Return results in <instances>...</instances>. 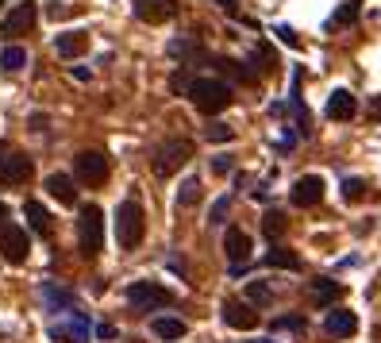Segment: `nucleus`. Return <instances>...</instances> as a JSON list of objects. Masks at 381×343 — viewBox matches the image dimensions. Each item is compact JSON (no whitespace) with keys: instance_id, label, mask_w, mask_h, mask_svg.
Listing matches in <instances>:
<instances>
[{"instance_id":"1","label":"nucleus","mask_w":381,"mask_h":343,"mask_svg":"<svg viewBox=\"0 0 381 343\" xmlns=\"http://www.w3.org/2000/svg\"><path fill=\"white\" fill-rule=\"evenodd\" d=\"M185 97L197 104V112L216 116V112H224L227 104H231V85H224L220 78H193L189 89H185Z\"/></svg>"},{"instance_id":"2","label":"nucleus","mask_w":381,"mask_h":343,"mask_svg":"<svg viewBox=\"0 0 381 343\" xmlns=\"http://www.w3.org/2000/svg\"><path fill=\"white\" fill-rule=\"evenodd\" d=\"M78 243H81L85 259H97V255L104 251V213H100V205H81Z\"/></svg>"},{"instance_id":"3","label":"nucleus","mask_w":381,"mask_h":343,"mask_svg":"<svg viewBox=\"0 0 381 343\" xmlns=\"http://www.w3.org/2000/svg\"><path fill=\"white\" fill-rule=\"evenodd\" d=\"M142 235H147V216H142L139 201H123L116 208V240L123 251H135L142 243Z\"/></svg>"},{"instance_id":"4","label":"nucleus","mask_w":381,"mask_h":343,"mask_svg":"<svg viewBox=\"0 0 381 343\" xmlns=\"http://www.w3.org/2000/svg\"><path fill=\"white\" fill-rule=\"evenodd\" d=\"M189 158H193V143H189V139H166L155 150V162H150V166H155L158 178H174Z\"/></svg>"},{"instance_id":"5","label":"nucleus","mask_w":381,"mask_h":343,"mask_svg":"<svg viewBox=\"0 0 381 343\" xmlns=\"http://www.w3.org/2000/svg\"><path fill=\"white\" fill-rule=\"evenodd\" d=\"M127 304L135 312H158V309H166V304H174V293L158 282H135L127 290Z\"/></svg>"},{"instance_id":"6","label":"nucleus","mask_w":381,"mask_h":343,"mask_svg":"<svg viewBox=\"0 0 381 343\" xmlns=\"http://www.w3.org/2000/svg\"><path fill=\"white\" fill-rule=\"evenodd\" d=\"M31 178V158L24 150H12L8 143H0V182L4 185H24Z\"/></svg>"},{"instance_id":"7","label":"nucleus","mask_w":381,"mask_h":343,"mask_svg":"<svg viewBox=\"0 0 381 343\" xmlns=\"http://www.w3.org/2000/svg\"><path fill=\"white\" fill-rule=\"evenodd\" d=\"M35 20H39V4H35V0H20V4H12V12L4 16L0 31H4L8 39H20V35H27L35 27Z\"/></svg>"},{"instance_id":"8","label":"nucleus","mask_w":381,"mask_h":343,"mask_svg":"<svg viewBox=\"0 0 381 343\" xmlns=\"http://www.w3.org/2000/svg\"><path fill=\"white\" fill-rule=\"evenodd\" d=\"M27 251H31V243H27V232L20 224H4L0 227V255H4L12 266L27 262Z\"/></svg>"},{"instance_id":"9","label":"nucleus","mask_w":381,"mask_h":343,"mask_svg":"<svg viewBox=\"0 0 381 343\" xmlns=\"http://www.w3.org/2000/svg\"><path fill=\"white\" fill-rule=\"evenodd\" d=\"M73 174H78L85 185H104V178H108V158H104L100 150H81V155L73 158Z\"/></svg>"},{"instance_id":"10","label":"nucleus","mask_w":381,"mask_h":343,"mask_svg":"<svg viewBox=\"0 0 381 343\" xmlns=\"http://www.w3.org/2000/svg\"><path fill=\"white\" fill-rule=\"evenodd\" d=\"M323 189H328V185H323L320 174H304L301 182L289 189V201L297 205V208H312V205L323 201Z\"/></svg>"},{"instance_id":"11","label":"nucleus","mask_w":381,"mask_h":343,"mask_svg":"<svg viewBox=\"0 0 381 343\" xmlns=\"http://www.w3.org/2000/svg\"><path fill=\"white\" fill-rule=\"evenodd\" d=\"M135 20L142 24H166L177 16V0H135Z\"/></svg>"},{"instance_id":"12","label":"nucleus","mask_w":381,"mask_h":343,"mask_svg":"<svg viewBox=\"0 0 381 343\" xmlns=\"http://www.w3.org/2000/svg\"><path fill=\"white\" fill-rule=\"evenodd\" d=\"M51 339L54 343H89V320H85V312H70L66 324H54Z\"/></svg>"},{"instance_id":"13","label":"nucleus","mask_w":381,"mask_h":343,"mask_svg":"<svg viewBox=\"0 0 381 343\" xmlns=\"http://www.w3.org/2000/svg\"><path fill=\"white\" fill-rule=\"evenodd\" d=\"M220 317L227 328H239V332H251L254 324H259V312L251 309V301H224Z\"/></svg>"},{"instance_id":"14","label":"nucleus","mask_w":381,"mask_h":343,"mask_svg":"<svg viewBox=\"0 0 381 343\" xmlns=\"http://www.w3.org/2000/svg\"><path fill=\"white\" fill-rule=\"evenodd\" d=\"M224 251H227V259H231L235 266H243L246 259H251L254 243H251V235H246L243 227H227L224 232Z\"/></svg>"},{"instance_id":"15","label":"nucleus","mask_w":381,"mask_h":343,"mask_svg":"<svg viewBox=\"0 0 381 343\" xmlns=\"http://www.w3.org/2000/svg\"><path fill=\"white\" fill-rule=\"evenodd\" d=\"M323 332H328V336H335V339H350L358 332V317L350 309H331L328 320H323Z\"/></svg>"},{"instance_id":"16","label":"nucleus","mask_w":381,"mask_h":343,"mask_svg":"<svg viewBox=\"0 0 381 343\" xmlns=\"http://www.w3.org/2000/svg\"><path fill=\"white\" fill-rule=\"evenodd\" d=\"M43 301L51 312H78V297H73L70 290H62V285L54 282H43Z\"/></svg>"},{"instance_id":"17","label":"nucleus","mask_w":381,"mask_h":343,"mask_svg":"<svg viewBox=\"0 0 381 343\" xmlns=\"http://www.w3.org/2000/svg\"><path fill=\"white\" fill-rule=\"evenodd\" d=\"M355 112H358V101L350 89H335L328 97V120H350Z\"/></svg>"},{"instance_id":"18","label":"nucleus","mask_w":381,"mask_h":343,"mask_svg":"<svg viewBox=\"0 0 381 343\" xmlns=\"http://www.w3.org/2000/svg\"><path fill=\"white\" fill-rule=\"evenodd\" d=\"M46 193H51L58 205H73V201H78V189H73L70 174H51V178H46Z\"/></svg>"},{"instance_id":"19","label":"nucleus","mask_w":381,"mask_h":343,"mask_svg":"<svg viewBox=\"0 0 381 343\" xmlns=\"http://www.w3.org/2000/svg\"><path fill=\"white\" fill-rule=\"evenodd\" d=\"M85 46H89V35L85 31H66L54 39V51H58L62 58H78V54H85Z\"/></svg>"},{"instance_id":"20","label":"nucleus","mask_w":381,"mask_h":343,"mask_svg":"<svg viewBox=\"0 0 381 343\" xmlns=\"http://www.w3.org/2000/svg\"><path fill=\"white\" fill-rule=\"evenodd\" d=\"M266 266H273V270H297L301 255L289 251V247H281V243H273L270 251H266Z\"/></svg>"},{"instance_id":"21","label":"nucleus","mask_w":381,"mask_h":343,"mask_svg":"<svg viewBox=\"0 0 381 343\" xmlns=\"http://www.w3.org/2000/svg\"><path fill=\"white\" fill-rule=\"evenodd\" d=\"M150 332H155L158 339H181V336H185V320H177V317H155V320H150Z\"/></svg>"},{"instance_id":"22","label":"nucleus","mask_w":381,"mask_h":343,"mask_svg":"<svg viewBox=\"0 0 381 343\" xmlns=\"http://www.w3.org/2000/svg\"><path fill=\"white\" fill-rule=\"evenodd\" d=\"M339 297H343V285L331 282V278H320L316 285H312V301L316 304H335Z\"/></svg>"},{"instance_id":"23","label":"nucleus","mask_w":381,"mask_h":343,"mask_svg":"<svg viewBox=\"0 0 381 343\" xmlns=\"http://www.w3.org/2000/svg\"><path fill=\"white\" fill-rule=\"evenodd\" d=\"M285 227H289V220H285V216L278 213V208H270V213L262 216V235H266L270 243H278V240H281V235H285Z\"/></svg>"},{"instance_id":"24","label":"nucleus","mask_w":381,"mask_h":343,"mask_svg":"<svg viewBox=\"0 0 381 343\" xmlns=\"http://www.w3.org/2000/svg\"><path fill=\"white\" fill-rule=\"evenodd\" d=\"M24 216H27V224H31L39 235L51 232V213H46V208H43L39 201H27V205H24Z\"/></svg>"},{"instance_id":"25","label":"nucleus","mask_w":381,"mask_h":343,"mask_svg":"<svg viewBox=\"0 0 381 343\" xmlns=\"http://www.w3.org/2000/svg\"><path fill=\"white\" fill-rule=\"evenodd\" d=\"M201 197H204V185H201V178H197V174L181 182V193H177V205H181V208H193Z\"/></svg>"},{"instance_id":"26","label":"nucleus","mask_w":381,"mask_h":343,"mask_svg":"<svg viewBox=\"0 0 381 343\" xmlns=\"http://www.w3.org/2000/svg\"><path fill=\"white\" fill-rule=\"evenodd\" d=\"M0 66H4V70L8 73H16V70H24V66H27V51H24V46H4V51H0Z\"/></svg>"},{"instance_id":"27","label":"nucleus","mask_w":381,"mask_h":343,"mask_svg":"<svg viewBox=\"0 0 381 343\" xmlns=\"http://www.w3.org/2000/svg\"><path fill=\"white\" fill-rule=\"evenodd\" d=\"M212 66H216V70H224V73H231V78H239L243 85H251V81H254V73L246 70L243 62H235V58H212Z\"/></svg>"},{"instance_id":"28","label":"nucleus","mask_w":381,"mask_h":343,"mask_svg":"<svg viewBox=\"0 0 381 343\" xmlns=\"http://www.w3.org/2000/svg\"><path fill=\"white\" fill-rule=\"evenodd\" d=\"M358 12H362V8H358V0H347V4L339 8V12H335V20H331L328 27H343V24H355V20H358Z\"/></svg>"},{"instance_id":"29","label":"nucleus","mask_w":381,"mask_h":343,"mask_svg":"<svg viewBox=\"0 0 381 343\" xmlns=\"http://www.w3.org/2000/svg\"><path fill=\"white\" fill-rule=\"evenodd\" d=\"M273 293H270V285L266 282H246V301H254V304H266Z\"/></svg>"},{"instance_id":"30","label":"nucleus","mask_w":381,"mask_h":343,"mask_svg":"<svg viewBox=\"0 0 381 343\" xmlns=\"http://www.w3.org/2000/svg\"><path fill=\"white\" fill-rule=\"evenodd\" d=\"M343 197H347V205L362 201V197H366V182H362V178H347V182H343Z\"/></svg>"},{"instance_id":"31","label":"nucleus","mask_w":381,"mask_h":343,"mask_svg":"<svg viewBox=\"0 0 381 343\" xmlns=\"http://www.w3.org/2000/svg\"><path fill=\"white\" fill-rule=\"evenodd\" d=\"M204 135L212 139V143H231V135H235V131L227 128V123H208V131H204Z\"/></svg>"},{"instance_id":"32","label":"nucleus","mask_w":381,"mask_h":343,"mask_svg":"<svg viewBox=\"0 0 381 343\" xmlns=\"http://www.w3.org/2000/svg\"><path fill=\"white\" fill-rule=\"evenodd\" d=\"M273 35H278V39H281L285 46H293V51L301 46V35L293 31V27H285V24H278V27H273Z\"/></svg>"},{"instance_id":"33","label":"nucleus","mask_w":381,"mask_h":343,"mask_svg":"<svg viewBox=\"0 0 381 343\" xmlns=\"http://www.w3.org/2000/svg\"><path fill=\"white\" fill-rule=\"evenodd\" d=\"M273 328H278V332H297V336H301L304 320L301 317H278V320H273Z\"/></svg>"},{"instance_id":"34","label":"nucleus","mask_w":381,"mask_h":343,"mask_svg":"<svg viewBox=\"0 0 381 343\" xmlns=\"http://www.w3.org/2000/svg\"><path fill=\"white\" fill-rule=\"evenodd\" d=\"M227 208H231V201H227V197H220V201L212 205V213H208V224H224Z\"/></svg>"},{"instance_id":"35","label":"nucleus","mask_w":381,"mask_h":343,"mask_svg":"<svg viewBox=\"0 0 381 343\" xmlns=\"http://www.w3.org/2000/svg\"><path fill=\"white\" fill-rule=\"evenodd\" d=\"M231 166H235L231 155H216V158H212V170H216V174H231Z\"/></svg>"},{"instance_id":"36","label":"nucleus","mask_w":381,"mask_h":343,"mask_svg":"<svg viewBox=\"0 0 381 343\" xmlns=\"http://www.w3.org/2000/svg\"><path fill=\"white\" fill-rule=\"evenodd\" d=\"M97 336L100 339H116V328H112V324H97Z\"/></svg>"},{"instance_id":"37","label":"nucleus","mask_w":381,"mask_h":343,"mask_svg":"<svg viewBox=\"0 0 381 343\" xmlns=\"http://www.w3.org/2000/svg\"><path fill=\"white\" fill-rule=\"evenodd\" d=\"M216 4L227 8V12H235V8H239V0H216Z\"/></svg>"},{"instance_id":"38","label":"nucleus","mask_w":381,"mask_h":343,"mask_svg":"<svg viewBox=\"0 0 381 343\" xmlns=\"http://www.w3.org/2000/svg\"><path fill=\"white\" fill-rule=\"evenodd\" d=\"M370 112H374V116H381V97H377L374 104H370Z\"/></svg>"},{"instance_id":"39","label":"nucleus","mask_w":381,"mask_h":343,"mask_svg":"<svg viewBox=\"0 0 381 343\" xmlns=\"http://www.w3.org/2000/svg\"><path fill=\"white\" fill-rule=\"evenodd\" d=\"M8 220V208H4V201H0V224H4Z\"/></svg>"},{"instance_id":"40","label":"nucleus","mask_w":381,"mask_h":343,"mask_svg":"<svg viewBox=\"0 0 381 343\" xmlns=\"http://www.w3.org/2000/svg\"><path fill=\"white\" fill-rule=\"evenodd\" d=\"M254 343H273V339H254Z\"/></svg>"},{"instance_id":"41","label":"nucleus","mask_w":381,"mask_h":343,"mask_svg":"<svg viewBox=\"0 0 381 343\" xmlns=\"http://www.w3.org/2000/svg\"><path fill=\"white\" fill-rule=\"evenodd\" d=\"M0 8H4V0H0Z\"/></svg>"}]
</instances>
